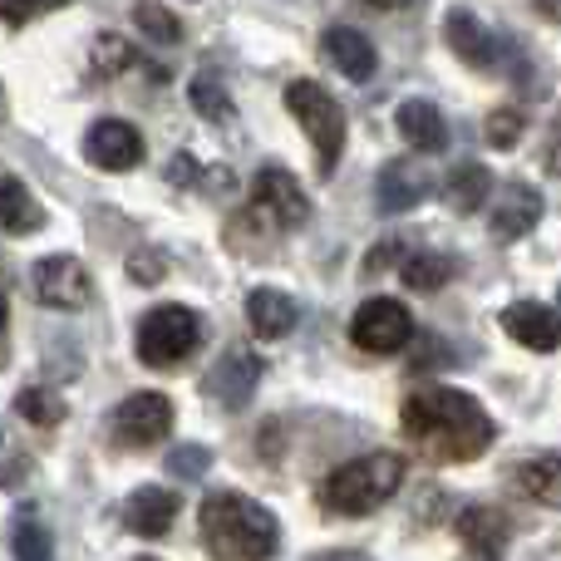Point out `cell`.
I'll return each mask as SVG.
<instances>
[{
	"instance_id": "6da1fadb",
	"label": "cell",
	"mask_w": 561,
	"mask_h": 561,
	"mask_svg": "<svg viewBox=\"0 0 561 561\" xmlns=\"http://www.w3.org/2000/svg\"><path fill=\"white\" fill-rule=\"evenodd\" d=\"M399 419H404L409 444H419L428 458H444V463H473L478 454H488L497 434L488 409L473 394L444 385L414 389L399 409Z\"/></svg>"
},
{
	"instance_id": "7a4b0ae2",
	"label": "cell",
	"mask_w": 561,
	"mask_h": 561,
	"mask_svg": "<svg viewBox=\"0 0 561 561\" xmlns=\"http://www.w3.org/2000/svg\"><path fill=\"white\" fill-rule=\"evenodd\" d=\"M197 527H203V542L217 561H272L280 547V523L247 493L203 497Z\"/></svg>"
},
{
	"instance_id": "3957f363",
	"label": "cell",
	"mask_w": 561,
	"mask_h": 561,
	"mask_svg": "<svg viewBox=\"0 0 561 561\" xmlns=\"http://www.w3.org/2000/svg\"><path fill=\"white\" fill-rule=\"evenodd\" d=\"M399 483H404V458L379 448V454H359L350 463H340L320 483V503L335 517H365L379 503H389L399 493Z\"/></svg>"
},
{
	"instance_id": "277c9868",
	"label": "cell",
	"mask_w": 561,
	"mask_h": 561,
	"mask_svg": "<svg viewBox=\"0 0 561 561\" xmlns=\"http://www.w3.org/2000/svg\"><path fill=\"white\" fill-rule=\"evenodd\" d=\"M286 108L296 114V124L306 128L320 173L330 178L340 163V153H345V108H340V99L325 94L316 79H296V84L286 89Z\"/></svg>"
},
{
	"instance_id": "5b68a950",
	"label": "cell",
	"mask_w": 561,
	"mask_h": 561,
	"mask_svg": "<svg viewBox=\"0 0 561 561\" xmlns=\"http://www.w3.org/2000/svg\"><path fill=\"white\" fill-rule=\"evenodd\" d=\"M203 345V320L187 306H153L138 320V359L148 369H173Z\"/></svg>"
},
{
	"instance_id": "8992f818",
	"label": "cell",
	"mask_w": 561,
	"mask_h": 561,
	"mask_svg": "<svg viewBox=\"0 0 561 561\" xmlns=\"http://www.w3.org/2000/svg\"><path fill=\"white\" fill-rule=\"evenodd\" d=\"M350 340H355L365 355H399V350L414 340V316H409L404 300L375 296L355 310V320H350Z\"/></svg>"
},
{
	"instance_id": "52a82bcc",
	"label": "cell",
	"mask_w": 561,
	"mask_h": 561,
	"mask_svg": "<svg viewBox=\"0 0 561 561\" xmlns=\"http://www.w3.org/2000/svg\"><path fill=\"white\" fill-rule=\"evenodd\" d=\"M252 217L276 232H290V227H306L310 217V197L300 193V183L286 173V168H262L252 183Z\"/></svg>"
},
{
	"instance_id": "ba28073f",
	"label": "cell",
	"mask_w": 561,
	"mask_h": 561,
	"mask_svg": "<svg viewBox=\"0 0 561 561\" xmlns=\"http://www.w3.org/2000/svg\"><path fill=\"white\" fill-rule=\"evenodd\" d=\"M168 428H173V399L158 394V389L128 394L124 404L114 409V438L124 448H153V444H163Z\"/></svg>"
},
{
	"instance_id": "9c48e42d",
	"label": "cell",
	"mask_w": 561,
	"mask_h": 561,
	"mask_svg": "<svg viewBox=\"0 0 561 561\" xmlns=\"http://www.w3.org/2000/svg\"><path fill=\"white\" fill-rule=\"evenodd\" d=\"M30 280H35L39 306L49 310H84L89 296H94V280H89L79 256H45V262H35Z\"/></svg>"
},
{
	"instance_id": "30bf717a",
	"label": "cell",
	"mask_w": 561,
	"mask_h": 561,
	"mask_svg": "<svg viewBox=\"0 0 561 561\" xmlns=\"http://www.w3.org/2000/svg\"><path fill=\"white\" fill-rule=\"evenodd\" d=\"M262 355L256 350H247V345H232L222 359L213 365V375H207V399H217L222 409H247L252 404V394H256V385H262Z\"/></svg>"
},
{
	"instance_id": "8fae6325",
	"label": "cell",
	"mask_w": 561,
	"mask_h": 561,
	"mask_svg": "<svg viewBox=\"0 0 561 561\" xmlns=\"http://www.w3.org/2000/svg\"><path fill=\"white\" fill-rule=\"evenodd\" d=\"M84 158L104 173H128V168L144 163V134L124 118H99L84 138Z\"/></svg>"
},
{
	"instance_id": "7c38bea8",
	"label": "cell",
	"mask_w": 561,
	"mask_h": 561,
	"mask_svg": "<svg viewBox=\"0 0 561 561\" xmlns=\"http://www.w3.org/2000/svg\"><path fill=\"white\" fill-rule=\"evenodd\" d=\"M428 193H434V183H428L424 163H414V158H394V163L379 168V183H375L379 213H409V207H419Z\"/></svg>"
},
{
	"instance_id": "4fadbf2b",
	"label": "cell",
	"mask_w": 561,
	"mask_h": 561,
	"mask_svg": "<svg viewBox=\"0 0 561 561\" xmlns=\"http://www.w3.org/2000/svg\"><path fill=\"white\" fill-rule=\"evenodd\" d=\"M458 537H463V561H503L507 552V517L497 507H463L458 513Z\"/></svg>"
},
{
	"instance_id": "5bb4252c",
	"label": "cell",
	"mask_w": 561,
	"mask_h": 561,
	"mask_svg": "<svg viewBox=\"0 0 561 561\" xmlns=\"http://www.w3.org/2000/svg\"><path fill=\"white\" fill-rule=\"evenodd\" d=\"M503 330L517 340V345L537 350V355H552L561 345V320H557L552 306H542V300H517V306H507Z\"/></svg>"
},
{
	"instance_id": "9a60e30c",
	"label": "cell",
	"mask_w": 561,
	"mask_h": 561,
	"mask_svg": "<svg viewBox=\"0 0 561 561\" xmlns=\"http://www.w3.org/2000/svg\"><path fill=\"white\" fill-rule=\"evenodd\" d=\"M542 193L527 183H507L503 193H497L493 203V237L497 242H517V237H527L537 222H542Z\"/></svg>"
},
{
	"instance_id": "2e32d148",
	"label": "cell",
	"mask_w": 561,
	"mask_h": 561,
	"mask_svg": "<svg viewBox=\"0 0 561 561\" xmlns=\"http://www.w3.org/2000/svg\"><path fill=\"white\" fill-rule=\"evenodd\" d=\"M444 39H448V49H454L463 65H473V69H493L497 65V39L483 30V20L473 15V10H448V20H444Z\"/></svg>"
},
{
	"instance_id": "e0dca14e",
	"label": "cell",
	"mask_w": 561,
	"mask_h": 561,
	"mask_svg": "<svg viewBox=\"0 0 561 561\" xmlns=\"http://www.w3.org/2000/svg\"><path fill=\"white\" fill-rule=\"evenodd\" d=\"M296 320H300V310H296V300H290L286 290L256 286L252 296H247V325H252V335L280 340V335H290V330H296Z\"/></svg>"
},
{
	"instance_id": "ac0fdd59",
	"label": "cell",
	"mask_w": 561,
	"mask_h": 561,
	"mask_svg": "<svg viewBox=\"0 0 561 561\" xmlns=\"http://www.w3.org/2000/svg\"><path fill=\"white\" fill-rule=\"evenodd\" d=\"M320 49H325L330 65H335L345 79H355V84L375 75V65H379V55H375V45H369V35H359V30H350V25L325 30Z\"/></svg>"
},
{
	"instance_id": "d6986e66",
	"label": "cell",
	"mask_w": 561,
	"mask_h": 561,
	"mask_svg": "<svg viewBox=\"0 0 561 561\" xmlns=\"http://www.w3.org/2000/svg\"><path fill=\"white\" fill-rule=\"evenodd\" d=\"M394 124H399V134H404V144L419 148V153H444L448 148V124H444V114H438V104H428V99L399 104Z\"/></svg>"
},
{
	"instance_id": "ffe728a7",
	"label": "cell",
	"mask_w": 561,
	"mask_h": 561,
	"mask_svg": "<svg viewBox=\"0 0 561 561\" xmlns=\"http://www.w3.org/2000/svg\"><path fill=\"white\" fill-rule=\"evenodd\" d=\"M124 523L134 527L138 537H163V533H173V523H178V493H168V488H138L134 497H128V507H124Z\"/></svg>"
},
{
	"instance_id": "44dd1931",
	"label": "cell",
	"mask_w": 561,
	"mask_h": 561,
	"mask_svg": "<svg viewBox=\"0 0 561 561\" xmlns=\"http://www.w3.org/2000/svg\"><path fill=\"white\" fill-rule=\"evenodd\" d=\"M0 227L10 237H35L45 227V207L35 203V193L20 178H0Z\"/></svg>"
},
{
	"instance_id": "7402d4cb",
	"label": "cell",
	"mask_w": 561,
	"mask_h": 561,
	"mask_svg": "<svg viewBox=\"0 0 561 561\" xmlns=\"http://www.w3.org/2000/svg\"><path fill=\"white\" fill-rule=\"evenodd\" d=\"M488 193H493V173H488L483 163H458L444 183V203H448V213H458V217L478 213V207L488 203Z\"/></svg>"
},
{
	"instance_id": "603a6c76",
	"label": "cell",
	"mask_w": 561,
	"mask_h": 561,
	"mask_svg": "<svg viewBox=\"0 0 561 561\" xmlns=\"http://www.w3.org/2000/svg\"><path fill=\"white\" fill-rule=\"evenodd\" d=\"M517 488H523L533 503L561 507V454H537L517 463Z\"/></svg>"
},
{
	"instance_id": "cb8c5ba5",
	"label": "cell",
	"mask_w": 561,
	"mask_h": 561,
	"mask_svg": "<svg viewBox=\"0 0 561 561\" xmlns=\"http://www.w3.org/2000/svg\"><path fill=\"white\" fill-rule=\"evenodd\" d=\"M399 276H404L409 290H444L448 280L458 276V262L444 252H414L404 266H399Z\"/></svg>"
},
{
	"instance_id": "d4e9b609",
	"label": "cell",
	"mask_w": 561,
	"mask_h": 561,
	"mask_svg": "<svg viewBox=\"0 0 561 561\" xmlns=\"http://www.w3.org/2000/svg\"><path fill=\"white\" fill-rule=\"evenodd\" d=\"M15 414L25 419V424H35V428H59L69 409H65V399H59L55 389L30 385V389H20L15 394Z\"/></svg>"
},
{
	"instance_id": "484cf974",
	"label": "cell",
	"mask_w": 561,
	"mask_h": 561,
	"mask_svg": "<svg viewBox=\"0 0 561 561\" xmlns=\"http://www.w3.org/2000/svg\"><path fill=\"white\" fill-rule=\"evenodd\" d=\"M10 552H15V561H55V542H49V533L39 527L35 513H25L10 527Z\"/></svg>"
},
{
	"instance_id": "4316f807",
	"label": "cell",
	"mask_w": 561,
	"mask_h": 561,
	"mask_svg": "<svg viewBox=\"0 0 561 561\" xmlns=\"http://www.w3.org/2000/svg\"><path fill=\"white\" fill-rule=\"evenodd\" d=\"M134 20H138V30H144L153 45H178V39H183L178 15L168 5H158V0H134Z\"/></svg>"
},
{
	"instance_id": "83f0119b",
	"label": "cell",
	"mask_w": 561,
	"mask_h": 561,
	"mask_svg": "<svg viewBox=\"0 0 561 561\" xmlns=\"http://www.w3.org/2000/svg\"><path fill=\"white\" fill-rule=\"evenodd\" d=\"M187 94H193V108H197V114H203V118H213V124H227V118H232V94H227V89H222V79H213V75H197Z\"/></svg>"
},
{
	"instance_id": "f1b7e54d",
	"label": "cell",
	"mask_w": 561,
	"mask_h": 561,
	"mask_svg": "<svg viewBox=\"0 0 561 561\" xmlns=\"http://www.w3.org/2000/svg\"><path fill=\"white\" fill-rule=\"evenodd\" d=\"M138 65V55H134V45H128L124 35H99L94 39V75L99 79H114V75H124V69H134Z\"/></svg>"
},
{
	"instance_id": "f546056e",
	"label": "cell",
	"mask_w": 561,
	"mask_h": 561,
	"mask_svg": "<svg viewBox=\"0 0 561 561\" xmlns=\"http://www.w3.org/2000/svg\"><path fill=\"white\" fill-rule=\"evenodd\" d=\"M523 128H527V118H523V108H513V104H503V108H493L488 114V124H483V134H488V144L493 148H517V138H523Z\"/></svg>"
},
{
	"instance_id": "4dcf8cb0",
	"label": "cell",
	"mask_w": 561,
	"mask_h": 561,
	"mask_svg": "<svg viewBox=\"0 0 561 561\" xmlns=\"http://www.w3.org/2000/svg\"><path fill=\"white\" fill-rule=\"evenodd\" d=\"M207 463H213V454H207L203 444H183L168 454V468H173V478H187V483H197V478L207 473Z\"/></svg>"
},
{
	"instance_id": "1f68e13d",
	"label": "cell",
	"mask_w": 561,
	"mask_h": 561,
	"mask_svg": "<svg viewBox=\"0 0 561 561\" xmlns=\"http://www.w3.org/2000/svg\"><path fill=\"white\" fill-rule=\"evenodd\" d=\"M69 0H0V20L5 25H30V20L49 15V10H65Z\"/></svg>"
},
{
	"instance_id": "d6a6232c",
	"label": "cell",
	"mask_w": 561,
	"mask_h": 561,
	"mask_svg": "<svg viewBox=\"0 0 561 561\" xmlns=\"http://www.w3.org/2000/svg\"><path fill=\"white\" fill-rule=\"evenodd\" d=\"M128 276L144 280V286L163 280V252H134V256H128Z\"/></svg>"
},
{
	"instance_id": "836d02e7",
	"label": "cell",
	"mask_w": 561,
	"mask_h": 561,
	"mask_svg": "<svg viewBox=\"0 0 561 561\" xmlns=\"http://www.w3.org/2000/svg\"><path fill=\"white\" fill-rule=\"evenodd\" d=\"M394 256H399V242H379V247H375V252H369L365 272H369V276H375V272H379V266H389V262H394Z\"/></svg>"
},
{
	"instance_id": "e575fe53",
	"label": "cell",
	"mask_w": 561,
	"mask_h": 561,
	"mask_svg": "<svg viewBox=\"0 0 561 561\" xmlns=\"http://www.w3.org/2000/svg\"><path fill=\"white\" fill-rule=\"evenodd\" d=\"M537 15H547L552 25H561V0H537Z\"/></svg>"
},
{
	"instance_id": "d590c367",
	"label": "cell",
	"mask_w": 561,
	"mask_h": 561,
	"mask_svg": "<svg viewBox=\"0 0 561 561\" xmlns=\"http://www.w3.org/2000/svg\"><path fill=\"white\" fill-rule=\"evenodd\" d=\"M547 168H552V173L561 178V138H557V144H552V148H547Z\"/></svg>"
},
{
	"instance_id": "8d00e7d4",
	"label": "cell",
	"mask_w": 561,
	"mask_h": 561,
	"mask_svg": "<svg viewBox=\"0 0 561 561\" xmlns=\"http://www.w3.org/2000/svg\"><path fill=\"white\" fill-rule=\"evenodd\" d=\"M316 561H369L365 552H325V557H316Z\"/></svg>"
},
{
	"instance_id": "74e56055",
	"label": "cell",
	"mask_w": 561,
	"mask_h": 561,
	"mask_svg": "<svg viewBox=\"0 0 561 561\" xmlns=\"http://www.w3.org/2000/svg\"><path fill=\"white\" fill-rule=\"evenodd\" d=\"M369 5H379V10H399V5H409V0H369Z\"/></svg>"
},
{
	"instance_id": "f35d334b",
	"label": "cell",
	"mask_w": 561,
	"mask_h": 561,
	"mask_svg": "<svg viewBox=\"0 0 561 561\" xmlns=\"http://www.w3.org/2000/svg\"><path fill=\"white\" fill-rule=\"evenodd\" d=\"M5 310H10V306H5V290H0V330H5Z\"/></svg>"
},
{
	"instance_id": "ab89813d",
	"label": "cell",
	"mask_w": 561,
	"mask_h": 561,
	"mask_svg": "<svg viewBox=\"0 0 561 561\" xmlns=\"http://www.w3.org/2000/svg\"><path fill=\"white\" fill-rule=\"evenodd\" d=\"M138 561H153V557H138Z\"/></svg>"
},
{
	"instance_id": "60d3db41",
	"label": "cell",
	"mask_w": 561,
	"mask_h": 561,
	"mask_svg": "<svg viewBox=\"0 0 561 561\" xmlns=\"http://www.w3.org/2000/svg\"><path fill=\"white\" fill-rule=\"evenodd\" d=\"M557 306H561V296H557Z\"/></svg>"
}]
</instances>
